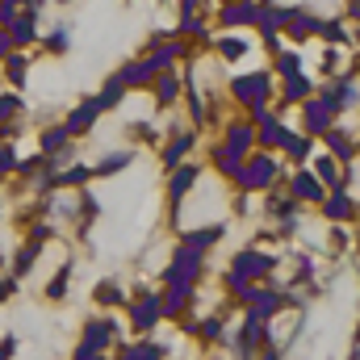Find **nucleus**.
Masks as SVG:
<instances>
[{"instance_id": "1", "label": "nucleus", "mask_w": 360, "mask_h": 360, "mask_svg": "<svg viewBox=\"0 0 360 360\" xmlns=\"http://www.w3.org/2000/svg\"><path fill=\"white\" fill-rule=\"evenodd\" d=\"M272 269H276V260L264 256V252H239V256H235V269H231V276H226V285L239 293L243 285H252L256 276H269Z\"/></svg>"}, {"instance_id": "2", "label": "nucleus", "mask_w": 360, "mask_h": 360, "mask_svg": "<svg viewBox=\"0 0 360 360\" xmlns=\"http://www.w3.org/2000/svg\"><path fill=\"white\" fill-rule=\"evenodd\" d=\"M201 276V252H193V248H180L176 260L168 264V272H164V281L168 285H193Z\"/></svg>"}, {"instance_id": "3", "label": "nucleus", "mask_w": 360, "mask_h": 360, "mask_svg": "<svg viewBox=\"0 0 360 360\" xmlns=\"http://www.w3.org/2000/svg\"><path fill=\"white\" fill-rule=\"evenodd\" d=\"M272 176H276V160H272V155H256V160H248V164L239 168L235 180H239L243 188H269Z\"/></svg>"}, {"instance_id": "4", "label": "nucleus", "mask_w": 360, "mask_h": 360, "mask_svg": "<svg viewBox=\"0 0 360 360\" xmlns=\"http://www.w3.org/2000/svg\"><path fill=\"white\" fill-rule=\"evenodd\" d=\"M231 89H235V96H239L243 105H252V101H269V96H272V76H269V72H256V76H239Z\"/></svg>"}, {"instance_id": "5", "label": "nucleus", "mask_w": 360, "mask_h": 360, "mask_svg": "<svg viewBox=\"0 0 360 360\" xmlns=\"http://www.w3.org/2000/svg\"><path fill=\"white\" fill-rule=\"evenodd\" d=\"M160 319H164V310H160V297H155V293H143V302H134V310H130V323H134L139 335L155 331Z\"/></svg>"}, {"instance_id": "6", "label": "nucleus", "mask_w": 360, "mask_h": 360, "mask_svg": "<svg viewBox=\"0 0 360 360\" xmlns=\"http://www.w3.org/2000/svg\"><path fill=\"white\" fill-rule=\"evenodd\" d=\"M331 122H335V109L327 105V96H310L306 101V134H323V130H331Z\"/></svg>"}, {"instance_id": "7", "label": "nucleus", "mask_w": 360, "mask_h": 360, "mask_svg": "<svg viewBox=\"0 0 360 360\" xmlns=\"http://www.w3.org/2000/svg\"><path fill=\"white\" fill-rule=\"evenodd\" d=\"M113 335H117V323L113 319H92L89 327H84V344H89L92 352H109Z\"/></svg>"}, {"instance_id": "8", "label": "nucleus", "mask_w": 360, "mask_h": 360, "mask_svg": "<svg viewBox=\"0 0 360 360\" xmlns=\"http://www.w3.org/2000/svg\"><path fill=\"white\" fill-rule=\"evenodd\" d=\"M96 117H101V109H96V101H84L80 109H72V113H68V126H63V130H68V134H89V130H92V122H96Z\"/></svg>"}, {"instance_id": "9", "label": "nucleus", "mask_w": 360, "mask_h": 360, "mask_svg": "<svg viewBox=\"0 0 360 360\" xmlns=\"http://www.w3.org/2000/svg\"><path fill=\"white\" fill-rule=\"evenodd\" d=\"M293 197H297V201H323L327 193H323V180H319V176L297 172V176H293Z\"/></svg>"}, {"instance_id": "10", "label": "nucleus", "mask_w": 360, "mask_h": 360, "mask_svg": "<svg viewBox=\"0 0 360 360\" xmlns=\"http://www.w3.org/2000/svg\"><path fill=\"white\" fill-rule=\"evenodd\" d=\"M180 55H184L180 42H160V46L151 51V63H147V68H151V72H172V63H176Z\"/></svg>"}, {"instance_id": "11", "label": "nucleus", "mask_w": 360, "mask_h": 360, "mask_svg": "<svg viewBox=\"0 0 360 360\" xmlns=\"http://www.w3.org/2000/svg\"><path fill=\"white\" fill-rule=\"evenodd\" d=\"M188 293H193V285H168L164 297H160V310H164V314H180V310L188 306Z\"/></svg>"}, {"instance_id": "12", "label": "nucleus", "mask_w": 360, "mask_h": 360, "mask_svg": "<svg viewBox=\"0 0 360 360\" xmlns=\"http://www.w3.org/2000/svg\"><path fill=\"white\" fill-rule=\"evenodd\" d=\"M126 89H143V84H151L155 80V72L147 68V63H130V68H122V76H117Z\"/></svg>"}, {"instance_id": "13", "label": "nucleus", "mask_w": 360, "mask_h": 360, "mask_svg": "<svg viewBox=\"0 0 360 360\" xmlns=\"http://www.w3.org/2000/svg\"><path fill=\"white\" fill-rule=\"evenodd\" d=\"M252 21H256V4H252V0L231 4V8L222 13V25H252Z\"/></svg>"}, {"instance_id": "14", "label": "nucleus", "mask_w": 360, "mask_h": 360, "mask_svg": "<svg viewBox=\"0 0 360 360\" xmlns=\"http://www.w3.org/2000/svg\"><path fill=\"white\" fill-rule=\"evenodd\" d=\"M256 143V134H252V126H231V134H226V147L235 151V155H248V147Z\"/></svg>"}, {"instance_id": "15", "label": "nucleus", "mask_w": 360, "mask_h": 360, "mask_svg": "<svg viewBox=\"0 0 360 360\" xmlns=\"http://www.w3.org/2000/svg\"><path fill=\"white\" fill-rule=\"evenodd\" d=\"M214 164H218V172H222V176H239L243 155H235L231 147H218V151H214Z\"/></svg>"}, {"instance_id": "16", "label": "nucleus", "mask_w": 360, "mask_h": 360, "mask_svg": "<svg viewBox=\"0 0 360 360\" xmlns=\"http://www.w3.org/2000/svg\"><path fill=\"white\" fill-rule=\"evenodd\" d=\"M218 239H222V226H205V231H193V235H184V248L201 252V248H214Z\"/></svg>"}, {"instance_id": "17", "label": "nucleus", "mask_w": 360, "mask_h": 360, "mask_svg": "<svg viewBox=\"0 0 360 360\" xmlns=\"http://www.w3.org/2000/svg\"><path fill=\"white\" fill-rule=\"evenodd\" d=\"M155 96H160V105H172L180 96V80L172 76V72H164L160 80H155Z\"/></svg>"}, {"instance_id": "18", "label": "nucleus", "mask_w": 360, "mask_h": 360, "mask_svg": "<svg viewBox=\"0 0 360 360\" xmlns=\"http://www.w3.org/2000/svg\"><path fill=\"white\" fill-rule=\"evenodd\" d=\"M327 214H331V218H348V214H352V197L344 193V184H340V188H331V201H327Z\"/></svg>"}, {"instance_id": "19", "label": "nucleus", "mask_w": 360, "mask_h": 360, "mask_svg": "<svg viewBox=\"0 0 360 360\" xmlns=\"http://www.w3.org/2000/svg\"><path fill=\"white\" fill-rule=\"evenodd\" d=\"M122 96H126V84L122 80H109L101 96H96V109H113V105H122Z\"/></svg>"}, {"instance_id": "20", "label": "nucleus", "mask_w": 360, "mask_h": 360, "mask_svg": "<svg viewBox=\"0 0 360 360\" xmlns=\"http://www.w3.org/2000/svg\"><path fill=\"white\" fill-rule=\"evenodd\" d=\"M285 134H289V130H285V122L264 117V130H260V143H264V147H281V143H285Z\"/></svg>"}, {"instance_id": "21", "label": "nucleus", "mask_w": 360, "mask_h": 360, "mask_svg": "<svg viewBox=\"0 0 360 360\" xmlns=\"http://www.w3.org/2000/svg\"><path fill=\"white\" fill-rule=\"evenodd\" d=\"M68 139H72V134H68V130L59 126V130H46V134L38 139V147H42L46 155H55V151H63V147H68Z\"/></svg>"}, {"instance_id": "22", "label": "nucleus", "mask_w": 360, "mask_h": 360, "mask_svg": "<svg viewBox=\"0 0 360 360\" xmlns=\"http://www.w3.org/2000/svg\"><path fill=\"white\" fill-rule=\"evenodd\" d=\"M310 96V80L297 72V76H285V101H306Z\"/></svg>"}, {"instance_id": "23", "label": "nucleus", "mask_w": 360, "mask_h": 360, "mask_svg": "<svg viewBox=\"0 0 360 360\" xmlns=\"http://www.w3.org/2000/svg\"><path fill=\"white\" fill-rule=\"evenodd\" d=\"M314 172L323 184H331V188H340V168H335V160L331 155H319V164H314Z\"/></svg>"}, {"instance_id": "24", "label": "nucleus", "mask_w": 360, "mask_h": 360, "mask_svg": "<svg viewBox=\"0 0 360 360\" xmlns=\"http://www.w3.org/2000/svg\"><path fill=\"white\" fill-rule=\"evenodd\" d=\"M323 134H327V143H331V151H335V155H344V160H352V155H356V147H352V139H348V134H340V130H323Z\"/></svg>"}, {"instance_id": "25", "label": "nucleus", "mask_w": 360, "mask_h": 360, "mask_svg": "<svg viewBox=\"0 0 360 360\" xmlns=\"http://www.w3.org/2000/svg\"><path fill=\"white\" fill-rule=\"evenodd\" d=\"M281 151H285L289 160H306V155H310V139H297V134H285V143H281Z\"/></svg>"}, {"instance_id": "26", "label": "nucleus", "mask_w": 360, "mask_h": 360, "mask_svg": "<svg viewBox=\"0 0 360 360\" xmlns=\"http://www.w3.org/2000/svg\"><path fill=\"white\" fill-rule=\"evenodd\" d=\"M193 184H197V168H176V176H172V197L180 201Z\"/></svg>"}, {"instance_id": "27", "label": "nucleus", "mask_w": 360, "mask_h": 360, "mask_svg": "<svg viewBox=\"0 0 360 360\" xmlns=\"http://www.w3.org/2000/svg\"><path fill=\"white\" fill-rule=\"evenodd\" d=\"M188 143H193V139H188V134H180V139H172V143L164 147V164H168V168H176V164H180V155L188 151Z\"/></svg>"}, {"instance_id": "28", "label": "nucleus", "mask_w": 360, "mask_h": 360, "mask_svg": "<svg viewBox=\"0 0 360 360\" xmlns=\"http://www.w3.org/2000/svg\"><path fill=\"white\" fill-rule=\"evenodd\" d=\"M276 72H281V76H297V72H302V55H297V51L276 55Z\"/></svg>"}, {"instance_id": "29", "label": "nucleus", "mask_w": 360, "mask_h": 360, "mask_svg": "<svg viewBox=\"0 0 360 360\" xmlns=\"http://www.w3.org/2000/svg\"><path fill=\"white\" fill-rule=\"evenodd\" d=\"M126 164H130V151H113V155H105V164H96V172L109 176V172H122Z\"/></svg>"}, {"instance_id": "30", "label": "nucleus", "mask_w": 360, "mask_h": 360, "mask_svg": "<svg viewBox=\"0 0 360 360\" xmlns=\"http://www.w3.org/2000/svg\"><path fill=\"white\" fill-rule=\"evenodd\" d=\"M96 302H101V306H117V302H122V289H117L113 281H101V285H96Z\"/></svg>"}, {"instance_id": "31", "label": "nucleus", "mask_w": 360, "mask_h": 360, "mask_svg": "<svg viewBox=\"0 0 360 360\" xmlns=\"http://www.w3.org/2000/svg\"><path fill=\"white\" fill-rule=\"evenodd\" d=\"M126 352H130V360H164V348L160 344H134Z\"/></svg>"}, {"instance_id": "32", "label": "nucleus", "mask_w": 360, "mask_h": 360, "mask_svg": "<svg viewBox=\"0 0 360 360\" xmlns=\"http://www.w3.org/2000/svg\"><path fill=\"white\" fill-rule=\"evenodd\" d=\"M218 51H222L226 59H239V55H248V38H222Z\"/></svg>"}, {"instance_id": "33", "label": "nucleus", "mask_w": 360, "mask_h": 360, "mask_svg": "<svg viewBox=\"0 0 360 360\" xmlns=\"http://www.w3.org/2000/svg\"><path fill=\"white\" fill-rule=\"evenodd\" d=\"M68 276H72V264H68V269H63L59 276H55V281H51V289H46V297H51V302L68 297Z\"/></svg>"}, {"instance_id": "34", "label": "nucleus", "mask_w": 360, "mask_h": 360, "mask_svg": "<svg viewBox=\"0 0 360 360\" xmlns=\"http://www.w3.org/2000/svg\"><path fill=\"white\" fill-rule=\"evenodd\" d=\"M8 76H13L17 89L25 84V55H8Z\"/></svg>"}, {"instance_id": "35", "label": "nucleus", "mask_w": 360, "mask_h": 360, "mask_svg": "<svg viewBox=\"0 0 360 360\" xmlns=\"http://www.w3.org/2000/svg\"><path fill=\"white\" fill-rule=\"evenodd\" d=\"M34 256H38V243H30V248H21V252H17V276H21V272H30Z\"/></svg>"}, {"instance_id": "36", "label": "nucleus", "mask_w": 360, "mask_h": 360, "mask_svg": "<svg viewBox=\"0 0 360 360\" xmlns=\"http://www.w3.org/2000/svg\"><path fill=\"white\" fill-rule=\"evenodd\" d=\"M89 176H92L89 168H68L63 176H55L51 184H80V180H89Z\"/></svg>"}, {"instance_id": "37", "label": "nucleus", "mask_w": 360, "mask_h": 360, "mask_svg": "<svg viewBox=\"0 0 360 360\" xmlns=\"http://www.w3.org/2000/svg\"><path fill=\"white\" fill-rule=\"evenodd\" d=\"M13 168H17V151L0 143V172H13Z\"/></svg>"}, {"instance_id": "38", "label": "nucleus", "mask_w": 360, "mask_h": 360, "mask_svg": "<svg viewBox=\"0 0 360 360\" xmlns=\"http://www.w3.org/2000/svg\"><path fill=\"white\" fill-rule=\"evenodd\" d=\"M17 105H21V101H17L13 92H4V96H0V122H4V117H13V113H17Z\"/></svg>"}, {"instance_id": "39", "label": "nucleus", "mask_w": 360, "mask_h": 360, "mask_svg": "<svg viewBox=\"0 0 360 360\" xmlns=\"http://www.w3.org/2000/svg\"><path fill=\"white\" fill-rule=\"evenodd\" d=\"M201 335H205V340H218V335H222V323H218V319H205V323H201Z\"/></svg>"}, {"instance_id": "40", "label": "nucleus", "mask_w": 360, "mask_h": 360, "mask_svg": "<svg viewBox=\"0 0 360 360\" xmlns=\"http://www.w3.org/2000/svg\"><path fill=\"white\" fill-rule=\"evenodd\" d=\"M13 352H17V340H13V335H8V340H0V360H8Z\"/></svg>"}, {"instance_id": "41", "label": "nucleus", "mask_w": 360, "mask_h": 360, "mask_svg": "<svg viewBox=\"0 0 360 360\" xmlns=\"http://www.w3.org/2000/svg\"><path fill=\"white\" fill-rule=\"evenodd\" d=\"M63 46H68V34H63V30H59V34H51V51H63Z\"/></svg>"}, {"instance_id": "42", "label": "nucleus", "mask_w": 360, "mask_h": 360, "mask_svg": "<svg viewBox=\"0 0 360 360\" xmlns=\"http://www.w3.org/2000/svg\"><path fill=\"white\" fill-rule=\"evenodd\" d=\"M13 289H17V281H13V276H8V281H0V302H4V297H13Z\"/></svg>"}, {"instance_id": "43", "label": "nucleus", "mask_w": 360, "mask_h": 360, "mask_svg": "<svg viewBox=\"0 0 360 360\" xmlns=\"http://www.w3.org/2000/svg\"><path fill=\"white\" fill-rule=\"evenodd\" d=\"M335 63H340V55H335V51H327V55H323V68H327V72H335Z\"/></svg>"}, {"instance_id": "44", "label": "nucleus", "mask_w": 360, "mask_h": 360, "mask_svg": "<svg viewBox=\"0 0 360 360\" xmlns=\"http://www.w3.org/2000/svg\"><path fill=\"white\" fill-rule=\"evenodd\" d=\"M260 360H281V352H264V356H260Z\"/></svg>"}, {"instance_id": "45", "label": "nucleus", "mask_w": 360, "mask_h": 360, "mask_svg": "<svg viewBox=\"0 0 360 360\" xmlns=\"http://www.w3.org/2000/svg\"><path fill=\"white\" fill-rule=\"evenodd\" d=\"M8 4H21V0H8Z\"/></svg>"}]
</instances>
